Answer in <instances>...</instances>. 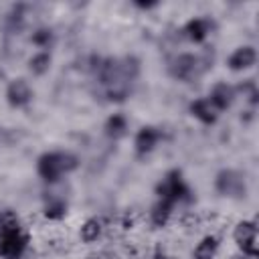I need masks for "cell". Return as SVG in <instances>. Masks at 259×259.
<instances>
[{
	"mask_svg": "<svg viewBox=\"0 0 259 259\" xmlns=\"http://www.w3.org/2000/svg\"><path fill=\"white\" fill-rule=\"evenodd\" d=\"M208 67H212V53H204V55H192V53H182L178 57H174L168 65V71L174 79L178 81H194L198 79L204 71H208Z\"/></svg>",
	"mask_w": 259,
	"mask_h": 259,
	"instance_id": "cell-1",
	"label": "cell"
},
{
	"mask_svg": "<svg viewBox=\"0 0 259 259\" xmlns=\"http://www.w3.org/2000/svg\"><path fill=\"white\" fill-rule=\"evenodd\" d=\"M79 166V160L71 152H45L36 160V172L47 182H57L61 176L73 172Z\"/></svg>",
	"mask_w": 259,
	"mask_h": 259,
	"instance_id": "cell-2",
	"label": "cell"
},
{
	"mask_svg": "<svg viewBox=\"0 0 259 259\" xmlns=\"http://www.w3.org/2000/svg\"><path fill=\"white\" fill-rule=\"evenodd\" d=\"M156 194H158V198H164L172 204L178 200H190V188L184 184L180 170L166 172V176L156 186Z\"/></svg>",
	"mask_w": 259,
	"mask_h": 259,
	"instance_id": "cell-3",
	"label": "cell"
},
{
	"mask_svg": "<svg viewBox=\"0 0 259 259\" xmlns=\"http://www.w3.org/2000/svg\"><path fill=\"white\" fill-rule=\"evenodd\" d=\"M214 188L219 194L229 196V198H243L247 194V182L245 176L237 170H221L214 178Z\"/></svg>",
	"mask_w": 259,
	"mask_h": 259,
	"instance_id": "cell-4",
	"label": "cell"
},
{
	"mask_svg": "<svg viewBox=\"0 0 259 259\" xmlns=\"http://www.w3.org/2000/svg\"><path fill=\"white\" fill-rule=\"evenodd\" d=\"M28 245V235L18 227L0 235V257L2 259H20Z\"/></svg>",
	"mask_w": 259,
	"mask_h": 259,
	"instance_id": "cell-5",
	"label": "cell"
},
{
	"mask_svg": "<svg viewBox=\"0 0 259 259\" xmlns=\"http://www.w3.org/2000/svg\"><path fill=\"white\" fill-rule=\"evenodd\" d=\"M235 243L239 245V249L247 255V257H257L259 249H257V227L255 221H241L235 227Z\"/></svg>",
	"mask_w": 259,
	"mask_h": 259,
	"instance_id": "cell-6",
	"label": "cell"
},
{
	"mask_svg": "<svg viewBox=\"0 0 259 259\" xmlns=\"http://www.w3.org/2000/svg\"><path fill=\"white\" fill-rule=\"evenodd\" d=\"M32 99V89L24 79H12L6 87V101L12 107H24Z\"/></svg>",
	"mask_w": 259,
	"mask_h": 259,
	"instance_id": "cell-7",
	"label": "cell"
},
{
	"mask_svg": "<svg viewBox=\"0 0 259 259\" xmlns=\"http://www.w3.org/2000/svg\"><path fill=\"white\" fill-rule=\"evenodd\" d=\"M160 138H162V132H160L158 127H154V125H144V127H140L138 134H136V140H134L136 154H138V156L150 154V152L156 148V144L160 142Z\"/></svg>",
	"mask_w": 259,
	"mask_h": 259,
	"instance_id": "cell-8",
	"label": "cell"
},
{
	"mask_svg": "<svg viewBox=\"0 0 259 259\" xmlns=\"http://www.w3.org/2000/svg\"><path fill=\"white\" fill-rule=\"evenodd\" d=\"M235 87H231L229 83H217L212 85L210 89V95H208V101L214 105L217 111H223V109H229L231 103L235 101Z\"/></svg>",
	"mask_w": 259,
	"mask_h": 259,
	"instance_id": "cell-9",
	"label": "cell"
},
{
	"mask_svg": "<svg viewBox=\"0 0 259 259\" xmlns=\"http://www.w3.org/2000/svg\"><path fill=\"white\" fill-rule=\"evenodd\" d=\"M255 61H257V53H255L253 47L247 45V47H239V49H235L233 55L227 59V65H229L231 71H241V69H249V67H253Z\"/></svg>",
	"mask_w": 259,
	"mask_h": 259,
	"instance_id": "cell-10",
	"label": "cell"
},
{
	"mask_svg": "<svg viewBox=\"0 0 259 259\" xmlns=\"http://www.w3.org/2000/svg\"><path fill=\"white\" fill-rule=\"evenodd\" d=\"M210 28H212V22L208 18H192L184 24L182 34L192 42H202L206 38V34L210 32Z\"/></svg>",
	"mask_w": 259,
	"mask_h": 259,
	"instance_id": "cell-11",
	"label": "cell"
},
{
	"mask_svg": "<svg viewBox=\"0 0 259 259\" xmlns=\"http://www.w3.org/2000/svg\"><path fill=\"white\" fill-rule=\"evenodd\" d=\"M190 113H192L198 121H202V123H206V125L214 123V121H217V117H219V111H217V109H214V105L208 101V97L194 99V101L190 103Z\"/></svg>",
	"mask_w": 259,
	"mask_h": 259,
	"instance_id": "cell-12",
	"label": "cell"
},
{
	"mask_svg": "<svg viewBox=\"0 0 259 259\" xmlns=\"http://www.w3.org/2000/svg\"><path fill=\"white\" fill-rule=\"evenodd\" d=\"M217 249H219V239H217L214 235H206V237H202L200 243L194 247L192 259H214Z\"/></svg>",
	"mask_w": 259,
	"mask_h": 259,
	"instance_id": "cell-13",
	"label": "cell"
},
{
	"mask_svg": "<svg viewBox=\"0 0 259 259\" xmlns=\"http://www.w3.org/2000/svg\"><path fill=\"white\" fill-rule=\"evenodd\" d=\"M172 202H168V200H164V198H158V202L152 206V210H150V221H152V225L154 227H164L166 223H168V219H170V214H172Z\"/></svg>",
	"mask_w": 259,
	"mask_h": 259,
	"instance_id": "cell-14",
	"label": "cell"
},
{
	"mask_svg": "<svg viewBox=\"0 0 259 259\" xmlns=\"http://www.w3.org/2000/svg\"><path fill=\"white\" fill-rule=\"evenodd\" d=\"M125 130H127V119H125L123 113H113L111 117H107V121H105V134H107V138L119 140L121 136H125Z\"/></svg>",
	"mask_w": 259,
	"mask_h": 259,
	"instance_id": "cell-15",
	"label": "cell"
},
{
	"mask_svg": "<svg viewBox=\"0 0 259 259\" xmlns=\"http://www.w3.org/2000/svg\"><path fill=\"white\" fill-rule=\"evenodd\" d=\"M67 214V200L61 196H49L45 202V217L51 221H59Z\"/></svg>",
	"mask_w": 259,
	"mask_h": 259,
	"instance_id": "cell-16",
	"label": "cell"
},
{
	"mask_svg": "<svg viewBox=\"0 0 259 259\" xmlns=\"http://www.w3.org/2000/svg\"><path fill=\"white\" fill-rule=\"evenodd\" d=\"M101 229L103 227H101V221L99 219H87L83 223V227H81V239L85 243H93L101 235Z\"/></svg>",
	"mask_w": 259,
	"mask_h": 259,
	"instance_id": "cell-17",
	"label": "cell"
},
{
	"mask_svg": "<svg viewBox=\"0 0 259 259\" xmlns=\"http://www.w3.org/2000/svg\"><path fill=\"white\" fill-rule=\"evenodd\" d=\"M30 71L34 73V75H45L47 71H49V67H51V55L47 53V51H40V53H36L32 59H30Z\"/></svg>",
	"mask_w": 259,
	"mask_h": 259,
	"instance_id": "cell-18",
	"label": "cell"
},
{
	"mask_svg": "<svg viewBox=\"0 0 259 259\" xmlns=\"http://www.w3.org/2000/svg\"><path fill=\"white\" fill-rule=\"evenodd\" d=\"M20 227V221H18V214L14 210H0V235L8 233V231H14Z\"/></svg>",
	"mask_w": 259,
	"mask_h": 259,
	"instance_id": "cell-19",
	"label": "cell"
},
{
	"mask_svg": "<svg viewBox=\"0 0 259 259\" xmlns=\"http://www.w3.org/2000/svg\"><path fill=\"white\" fill-rule=\"evenodd\" d=\"M32 42L36 45V47H49L51 42H53V32L49 30V28H36L34 32H32Z\"/></svg>",
	"mask_w": 259,
	"mask_h": 259,
	"instance_id": "cell-20",
	"label": "cell"
},
{
	"mask_svg": "<svg viewBox=\"0 0 259 259\" xmlns=\"http://www.w3.org/2000/svg\"><path fill=\"white\" fill-rule=\"evenodd\" d=\"M154 259H168V255H166L162 249H156V251H154Z\"/></svg>",
	"mask_w": 259,
	"mask_h": 259,
	"instance_id": "cell-21",
	"label": "cell"
}]
</instances>
